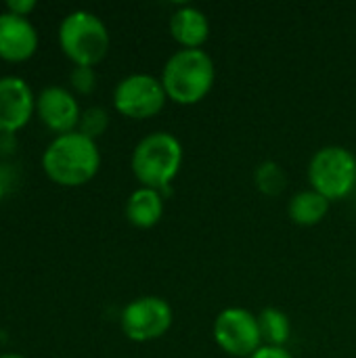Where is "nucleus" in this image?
I'll return each instance as SVG.
<instances>
[{"instance_id": "f257e3e1", "label": "nucleus", "mask_w": 356, "mask_h": 358, "mask_svg": "<svg viewBox=\"0 0 356 358\" xmlns=\"http://www.w3.org/2000/svg\"><path fill=\"white\" fill-rule=\"evenodd\" d=\"M42 168L55 185L82 187L90 182L101 168L99 145L78 130L61 134L46 147L42 155Z\"/></svg>"}, {"instance_id": "f03ea898", "label": "nucleus", "mask_w": 356, "mask_h": 358, "mask_svg": "<svg viewBox=\"0 0 356 358\" xmlns=\"http://www.w3.org/2000/svg\"><path fill=\"white\" fill-rule=\"evenodd\" d=\"M159 80L172 103L197 105L212 90L216 67L204 48H180L166 61Z\"/></svg>"}, {"instance_id": "7ed1b4c3", "label": "nucleus", "mask_w": 356, "mask_h": 358, "mask_svg": "<svg viewBox=\"0 0 356 358\" xmlns=\"http://www.w3.org/2000/svg\"><path fill=\"white\" fill-rule=\"evenodd\" d=\"M130 166L143 187L166 193L183 166V145L170 132L147 134L136 143Z\"/></svg>"}, {"instance_id": "20e7f679", "label": "nucleus", "mask_w": 356, "mask_h": 358, "mask_svg": "<svg viewBox=\"0 0 356 358\" xmlns=\"http://www.w3.org/2000/svg\"><path fill=\"white\" fill-rule=\"evenodd\" d=\"M107 25L90 10H73L59 25V44L73 65L94 67L109 50Z\"/></svg>"}, {"instance_id": "39448f33", "label": "nucleus", "mask_w": 356, "mask_h": 358, "mask_svg": "<svg viewBox=\"0 0 356 358\" xmlns=\"http://www.w3.org/2000/svg\"><path fill=\"white\" fill-rule=\"evenodd\" d=\"M311 189L329 201L346 199L356 187V157L340 145L319 149L308 164Z\"/></svg>"}, {"instance_id": "423d86ee", "label": "nucleus", "mask_w": 356, "mask_h": 358, "mask_svg": "<svg viewBox=\"0 0 356 358\" xmlns=\"http://www.w3.org/2000/svg\"><path fill=\"white\" fill-rule=\"evenodd\" d=\"M168 101L164 84L151 73H132L118 82L113 90V107L130 120H147L157 115Z\"/></svg>"}, {"instance_id": "0eeeda50", "label": "nucleus", "mask_w": 356, "mask_h": 358, "mask_svg": "<svg viewBox=\"0 0 356 358\" xmlns=\"http://www.w3.org/2000/svg\"><path fill=\"white\" fill-rule=\"evenodd\" d=\"M172 308L164 298L143 296L132 300L120 317L122 331L128 340L145 344L159 340L172 327Z\"/></svg>"}, {"instance_id": "6e6552de", "label": "nucleus", "mask_w": 356, "mask_h": 358, "mask_svg": "<svg viewBox=\"0 0 356 358\" xmlns=\"http://www.w3.org/2000/svg\"><path fill=\"white\" fill-rule=\"evenodd\" d=\"M214 342L229 357L250 358L262 348L258 315L245 308H227L214 321Z\"/></svg>"}, {"instance_id": "1a4fd4ad", "label": "nucleus", "mask_w": 356, "mask_h": 358, "mask_svg": "<svg viewBox=\"0 0 356 358\" xmlns=\"http://www.w3.org/2000/svg\"><path fill=\"white\" fill-rule=\"evenodd\" d=\"M36 113V96L19 76L0 78V134H15Z\"/></svg>"}, {"instance_id": "9d476101", "label": "nucleus", "mask_w": 356, "mask_h": 358, "mask_svg": "<svg viewBox=\"0 0 356 358\" xmlns=\"http://www.w3.org/2000/svg\"><path fill=\"white\" fill-rule=\"evenodd\" d=\"M36 115L48 130L61 136L78 130L82 109L73 92L63 86H48L36 96Z\"/></svg>"}, {"instance_id": "9b49d317", "label": "nucleus", "mask_w": 356, "mask_h": 358, "mask_svg": "<svg viewBox=\"0 0 356 358\" xmlns=\"http://www.w3.org/2000/svg\"><path fill=\"white\" fill-rule=\"evenodd\" d=\"M38 50V31L29 19L10 13H0V59L23 63Z\"/></svg>"}, {"instance_id": "f8f14e48", "label": "nucleus", "mask_w": 356, "mask_h": 358, "mask_svg": "<svg viewBox=\"0 0 356 358\" xmlns=\"http://www.w3.org/2000/svg\"><path fill=\"white\" fill-rule=\"evenodd\" d=\"M170 34L180 48H201L210 36L206 13L195 6H180L170 17Z\"/></svg>"}, {"instance_id": "ddd939ff", "label": "nucleus", "mask_w": 356, "mask_h": 358, "mask_svg": "<svg viewBox=\"0 0 356 358\" xmlns=\"http://www.w3.org/2000/svg\"><path fill=\"white\" fill-rule=\"evenodd\" d=\"M164 216V193L138 187L126 201V218L136 229H151Z\"/></svg>"}, {"instance_id": "4468645a", "label": "nucleus", "mask_w": 356, "mask_h": 358, "mask_svg": "<svg viewBox=\"0 0 356 358\" xmlns=\"http://www.w3.org/2000/svg\"><path fill=\"white\" fill-rule=\"evenodd\" d=\"M329 199H325L321 193L306 189L296 193L290 203H287V214L292 218V222H296L298 227H315L319 224L327 212H329Z\"/></svg>"}, {"instance_id": "2eb2a0df", "label": "nucleus", "mask_w": 356, "mask_h": 358, "mask_svg": "<svg viewBox=\"0 0 356 358\" xmlns=\"http://www.w3.org/2000/svg\"><path fill=\"white\" fill-rule=\"evenodd\" d=\"M258 327L262 336V346H275L285 348L290 336H292V323L287 315L279 308H264L258 315Z\"/></svg>"}, {"instance_id": "dca6fc26", "label": "nucleus", "mask_w": 356, "mask_h": 358, "mask_svg": "<svg viewBox=\"0 0 356 358\" xmlns=\"http://www.w3.org/2000/svg\"><path fill=\"white\" fill-rule=\"evenodd\" d=\"M254 182L260 193L269 197H277L287 187V174L277 162H262L254 172Z\"/></svg>"}, {"instance_id": "f3484780", "label": "nucleus", "mask_w": 356, "mask_h": 358, "mask_svg": "<svg viewBox=\"0 0 356 358\" xmlns=\"http://www.w3.org/2000/svg\"><path fill=\"white\" fill-rule=\"evenodd\" d=\"M109 126V113L103 107H88L86 111H82L80 124H78V132L97 141L99 136L105 134Z\"/></svg>"}, {"instance_id": "a211bd4d", "label": "nucleus", "mask_w": 356, "mask_h": 358, "mask_svg": "<svg viewBox=\"0 0 356 358\" xmlns=\"http://www.w3.org/2000/svg\"><path fill=\"white\" fill-rule=\"evenodd\" d=\"M69 84L78 94H90L97 88V71H94V67L73 65V69L69 73Z\"/></svg>"}, {"instance_id": "6ab92c4d", "label": "nucleus", "mask_w": 356, "mask_h": 358, "mask_svg": "<svg viewBox=\"0 0 356 358\" xmlns=\"http://www.w3.org/2000/svg\"><path fill=\"white\" fill-rule=\"evenodd\" d=\"M36 0H8L6 2V13L17 15V17H29L31 10H36Z\"/></svg>"}, {"instance_id": "aec40b11", "label": "nucleus", "mask_w": 356, "mask_h": 358, "mask_svg": "<svg viewBox=\"0 0 356 358\" xmlns=\"http://www.w3.org/2000/svg\"><path fill=\"white\" fill-rule=\"evenodd\" d=\"M250 358H294L285 348H275V346H262L256 350Z\"/></svg>"}, {"instance_id": "412c9836", "label": "nucleus", "mask_w": 356, "mask_h": 358, "mask_svg": "<svg viewBox=\"0 0 356 358\" xmlns=\"http://www.w3.org/2000/svg\"><path fill=\"white\" fill-rule=\"evenodd\" d=\"M6 168H8V166H0V201H2L4 195L8 193L10 182H13V176H10V172H8Z\"/></svg>"}, {"instance_id": "4be33fe9", "label": "nucleus", "mask_w": 356, "mask_h": 358, "mask_svg": "<svg viewBox=\"0 0 356 358\" xmlns=\"http://www.w3.org/2000/svg\"><path fill=\"white\" fill-rule=\"evenodd\" d=\"M15 149V136L13 134H0V151L8 153Z\"/></svg>"}, {"instance_id": "5701e85b", "label": "nucleus", "mask_w": 356, "mask_h": 358, "mask_svg": "<svg viewBox=\"0 0 356 358\" xmlns=\"http://www.w3.org/2000/svg\"><path fill=\"white\" fill-rule=\"evenodd\" d=\"M0 358H25L21 355H15V352H8V355H0Z\"/></svg>"}]
</instances>
